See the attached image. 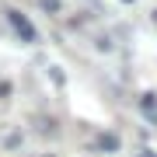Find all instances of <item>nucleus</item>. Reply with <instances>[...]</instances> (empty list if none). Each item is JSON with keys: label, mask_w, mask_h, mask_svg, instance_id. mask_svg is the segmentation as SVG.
<instances>
[{"label": "nucleus", "mask_w": 157, "mask_h": 157, "mask_svg": "<svg viewBox=\"0 0 157 157\" xmlns=\"http://www.w3.org/2000/svg\"><path fill=\"white\" fill-rule=\"evenodd\" d=\"M126 4H133V0H126Z\"/></svg>", "instance_id": "nucleus-5"}, {"label": "nucleus", "mask_w": 157, "mask_h": 157, "mask_svg": "<svg viewBox=\"0 0 157 157\" xmlns=\"http://www.w3.org/2000/svg\"><path fill=\"white\" fill-rule=\"evenodd\" d=\"M140 157H157V154H154V150H143V154H140Z\"/></svg>", "instance_id": "nucleus-4"}, {"label": "nucleus", "mask_w": 157, "mask_h": 157, "mask_svg": "<svg viewBox=\"0 0 157 157\" xmlns=\"http://www.w3.org/2000/svg\"><path fill=\"white\" fill-rule=\"evenodd\" d=\"M140 108H143V115H150L157 122V94H143L140 98Z\"/></svg>", "instance_id": "nucleus-2"}, {"label": "nucleus", "mask_w": 157, "mask_h": 157, "mask_svg": "<svg viewBox=\"0 0 157 157\" xmlns=\"http://www.w3.org/2000/svg\"><path fill=\"white\" fill-rule=\"evenodd\" d=\"M39 4L45 7V11H52V14H59V11H63V0H39Z\"/></svg>", "instance_id": "nucleus-3"}, {"label": "nucleus", "mask_w": 157, "mask_h": 157, "mask_svg": "<svg viewBox=\"0 0 157 157\" xmlns=\"http://www.w3.org/2000/svg\"><path fill=\"white\" fill-rule=\"evenodd\" d=\"M4 14H7V21H11V28H14L17 35H21L25 42H39V32H35V25H32V21H28V17H25L21 11H14V7H7Z\"/></svg>", "instance_id": "nucleus-1"}]
</instances>
